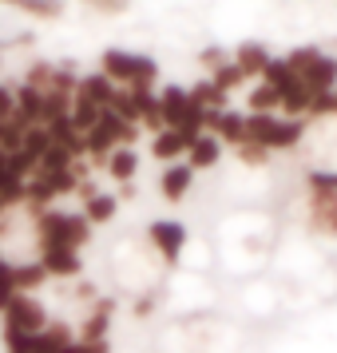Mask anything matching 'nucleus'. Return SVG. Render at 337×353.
<instances>
[{"instance_id":"1","label":"nucleus","mask_w":337,"mask_h":353,"mask_svg":"<svg viewBox=\"0 0 337 353\" xmlns=\"http://www.w3.org/2000/svg\"><path fill=\"white\" fill-rule=\"evenodd\" d=\"M36 214V239L40 250H80L83 242L92 239V223L76 214V210H32Z\"/></svg>"},{"instance_id":"2","label":"nucleus","mask_w":337,"mask_h":353,"mask_svg":"<svg viewBox=\"0 0 337 353\" xmlns=\"http://www.w3.org/2000/svg\"><path fill=\"white\" fill-rule=\"evenodd\" d=\"M305 135V119H289V115H246V139L242 143H258L266 151H289L298 147Z\"/></svg>"},{"instance_id":"3","label":"nucleus","mask_w":337,"mask_h":353,"mask_svg":"<svg viewBox=\"0 0 337 353\" xmlns=\"http://www.w3.org/2000/svg\"><path fill=\"white\" fill-rule=\"evenodd\" d=\"M99 72L115 83V88H151L155 76H159V68L151 56L143 52H123V48H108L103 52V60H99Z\"/></svg>"},{"instance_id":"4","label":"nucleus","mask_w":337,"mask_h":353,"mask_svg":"<svg viewBox=\"0 0 337 353\" xmlns=\"http://www.w3.org/2000/svg\"><path fill=\"white\" fill-rule=\"evenodd\" d=\"M286 68L314 92V96H325V92L337 88V60L325 56L321 48H294L286 56Z\"/></svg>"},{"instance_id":"5","label":"nucleus","mask_w":337,"mask_h":353,"mask_svg":"<svg viewBox=\"0 0 337 353\" xmlns=\"http://www.w3.org/2000/svg\"><path fill=\"white\" fill-rule=\"evenodd\" d=\"M131 139H135V123L119 119L112 108H103L99 123L83 135V147H88V155H92V159H112L115 147H131Z\"/></svg>"},{"instance_id":"6","label":"nucleus","mask_w":337,"mask_h":353,"mask_svg":"<svg viewBox=\"0 0 337 353\" xmlns=\"http://www.w3.org/2000/svg\"><path fill=\"white\" fill-rule=\"evenodd\" d=\"M0 314H4V325L24 330V334H40V330L48 325V310H44V302L32 298V294H17V298L4 305Z\"/></svg>"},{"instance_id":"7","label":"nucleus","mask_w":337,"mask_h":353,"mask_svg":"<svg viewBox=\"0 0 337 353\" xmlns=\"http://www.w3.org/2000/svg\"><path fill=\"white\" fill-rule=\"evenodd\" d=\"M151 242L159 246V254L167 258V262H178V250H183V242H187V230H183V223H175V219H159V223H151Z\"/></svg>"},{"instance_id":"8","label":"nucleus","mask_w":337,"mask_h":353,"mask_svg":"<svg viewBox=\"0 0 337 353\" xmlns=\"http://www.w3.org/2000/svg\"><path fill=\"white\" fill-rule=\"evenodd\" d=\"M191 187H194V167L191 163H171V167L159 175V191H163L167 203H183V199L191 194Z\"/></svg>"},{"instance_id":"9","label":"nucleus","mask_w":337,"mask_h":353,"mask_svg":"<svg viewBox=\"0 0 337 353\" xmlns=\"http://www.w3.org/2000/svg\"><path fill=\"white\" fill-rule=\"evenodd\" d=\"M112 318H115V305L112 302H96V310L83 318V325H80V341L83 345H103L108 341V325H112Z\"/></svg>"},{"instance_id":"10","label":"nucleus","mask_w":337,"mask_h":353,"mask_svg":"<svg viewBox=\"0 0 337 353\" xmlns=\"http://www.w3.org/2000/svg\"><path fill=\"white\" fill-rule=\"evenodd\" d=\"M72 345H76V337H72V325H64V321H48V325L32 337L36 353H68Z\"/></svg>"},{"instance_id":"11","label":"nucleus","mask_w":337,"mask_h":353,"mask_svg":"<svg viewBox=\"0 0 337 353\" xmlns=\"http://www.w3.org/2000/svg\"><path fill=\"white\" fill-rule=\"evenodd\" d=\"M40 266L48 278H76L83 270L80 250H40Z\"/></svg>"},{"instance_id":"12","label":"nucleus","mask_w":337,"mask_h":353,"mask_svg":"<svg viewBox=\"0 0 337 353\" xmlns=\"http://www.w3.org/2000/svg\"><path fill=\"white\" fill-rule=\"evenodd\" d=\"M159 112H163V128L175 131L183 123V115L191 112V92L183 88H163L159 92Z\"/></svg>"},{"instance_id":"13","label":"nucleus","mask_w":337,"mask_h":353,"mask_svg":"<svg viewBox=\"0 0 337 353\" xmlns=\"http://www.w3.org/2000/svg\"><path fill=\"white\" fill-rule=\"evenodd\" d=\"M218 159H223V139H218V135H210V131H203V135H198V139L187 147V163H191L194 171L214 167Z\"/></svg>"},{"instance_id":"14","label":"nucleus","mask_w":337,"mask_h":353,"mask_svg":"<svg viewBox=\"0 0 337 353\" xmlns=\"http://www.w3.org/2000/svg\"><path fill=\"white\" fill-rule=\"evenodd\" d=\"M80 96L92 99L96 108H112L115 96H119V88H115L103 72H92V76H83V80H80Z\"/></svg>"},{"instance_id":"15","label":"nucleus","mask_w":337,"mask_h":353,"mask_svg":"<svg viewBox=\"0 0 337 353\" xmlns=\"http://www.w3.org/2000/svg\"><path fill=\"white\" fill-rule=\"evenodd\" d=\"M234 64L246 80H254V76H266V68H270V52L262 48V44H242L234 52Z\"/></svg>"},{"instance_id":"16","label":"nucleus","mask_w":337,"mask_h":353,"mask_svg":"<svg viewBox=\"0 0 337 353\" xmlns=\"http://www.w3.org/2000/svg\"><path fill=\"white\" fill-rule=\"evenodd\" d=\"M187 147H191V143H187V139H183L178 131L163 128L159 135L151 139V155H155V159H163L167 167H171V163H178V155H187Z\"/></svg>"},{"instance_id":"17","label":"nucleus","mask_w":337,"mask_h":353,"mask_svg":"<svg viewBox=\"0 0 337 353\" xmlns=\"http://www.w3.org/2000/svg\"><path fill=\"white\" fill-rule=\"evenodd\" d=\"M246 108H250V115H274V112H282V96H278L266 80H262L258 88H250Z\"/></svg>"},{"instance_id":"18","label":"nucleus","mask_w":337,"mask_h":353,"mask_svg":"<svg viewBox=\"0 0 337 353\" xmlns=\"http://www.w3.org/2000/svg\"><path fill=\"white\" fill-rule=\"evenodd\" d=\"M99 115H103V108H96L92 99H83L80 92H76V99H72V115H68V119H72V128L80 131V135H88V131L99 123Z\"/></svg>"},{"instance_id":"19","label":"nucleus","mask_w":337,"mask_h":353,"mask_svg":"<svg viewBox=\"0 0 337 353\" xmlns=\"http://www.w3.org/2000/svg\"><path fill=\"white\" fill-rule=\"evenodd\" d=\"M108 171H112L115 183H131L135 171H139V155H135L131 147H115L112 159H108Z\"/></svg>"},{"instance_id":"20","label":"nucleus","mask_w":337,"mask_h":353,"mask_svg":"<svg viewBox=\"0 0 337 353\" xmlns=\"http://www.w3.org/2000/svg\"><path fill=\"white\" fill-rule=\"evenodd\" d=\"M115 210H119V199L115 194H96V199H88L83 203V219L96 226V223H112Z\"/></svg>"},{"instance_id":"21","label":"nucleus","mask_w":337,"mask_h":353,"mask_svg":"<svg viewBox=\"0 0 337 353\" xmlns=\"http://www.w3.org/2000/svg\"><path fill=\"white\" fill-rule=\"evenodd\" d=\"M44 282H48V274H44V266H40V262L12 266V286H17V294H28V290L44 286Z\"/></svg>"},{"instance_id":"22","label":"nucleus","mask_w":337,"mask_h":353,"mask_svg":"<svg viewBox=\"0 0 337 353\" xmlns=\"http://www.w3.org/2000/svg\"><path fill=\"white\" fill-rule=\"evenodd\" d=\"M191 103H194V108H203V112H223L226 92H218L210 80H203V83H194V88H191Z\"/></svg>"},{"instance_id":"23","label":"nucleus","mask_w":337,"mask_h":353,"mask_svg":"<svg viewBox=\"0 0 337 353\" xmlns=\"http://www.w3.org/2000/svg\"><path fill=\"white\" fill-rule=\"evenodd\" d=\"M210 83H214L218 92H234L238 83H246V76H242V72H238V64L230 60V64H226V68H218V72L210 76Z\"/></svg>"},{"instance_id":"24","label":"nucleus","mask_w":337,"mask_h":353,"mask_svg":"<svg viewBox=\"0 0 337 353\" xmlns=\"http://www.w3.org/2000/svg\"><path fill=\"white\" fill-rule=\"evenodd\" d=\"M32 337H36V334H24V330L4 325V353H36V350H32Z\"/></svg>"},{"instance_id":"25","label":"nucleus","mask_w":337,"mask_h":353,"mask_svg":"<svg viewBox=\"0 0 337 353\" xmlns=\"http://www.w3.org/2000/svg\"><path fill=\"white\" fill-rule=\"evenodd\" d=\"M234 155H238V163H246V167H266V163H270V151L258 147V143H238Z\"/></svg>"},{"instance_id":"26","label":"nucleus","mask_w":337,"mask_h":353,"mask_svg":"<svg viewBox=\"0 0 337 353\" xmlns=\"http://www.w3.org/2000/svg\"><path fill=\"white\" fill-rule=\"evenodd\" d=\"M28 17H40V20H52V17H60V0H24L20 4Z\"/></svg>"},{"instance_id":"27","label":"nucleus","mask_w":337,"mask_h":353,"mask_svg":"<svg viewBox=\"0 0 337 353\" xmlns=\"http://www.w3.org/2000/svg\"><path fill=\"white\" fill-rule=\"evenodd\" d=\"M12 298H17V286H12V266L0 258V310L12 302Z\"/></svg>"},{"instance_id":"28","label":"nucleus","mask_w":337,"mask_h":353,"mask_svg":"<svg viewBox=\"0 0 337 353\" xmlns=\"http://www.w3.org/2000/svg\"><path fill=\"white\" fill-rule=\"evenodd\" d=\"M17 115V88H4L0 83V123H8Z\"/></svg>"},{"instance_id":"29","label":"nucleus","mask_w":337,"mask_h":353,"mask_svg":"<svg viewBox=\"0 0 337 353\" xmlns=\"http://www.w3.org/2000/svg\"><path fill=\"white\" fill-rule=\"evenodd\" d=\"M309 115H337V88L314 99V112H309Z\"/></svg>"},{"instance_id":"30","label":"nucleus","mask_w":337,"mask_h":353,"mask_svg":"<svg viewBox=\"0 0 337 353\" xmlns=\"http://www.w3.org/2000/svg\"><path fill=\"white\" fill-rule=\"evenodd\" d=\"M198 60H203V68H210V76H214L218 68H226V64H230V60H226V52H223V48H207V52H203V56H198Z\"/></svg>"},{"instance_id":"31","label":"nucleus","mask_w":337,"mask_h":353,"mask_svg":"<svg viewBox=\"0 0 337 353\" xmlns=\"http://www.w3.org/2000/svg\"><path fill=\"white\" fill-rule=\"evenodd\" d=\"M83 4H92L99 12H123L127 8V0H83Z\"/></svg>"},{"instance_id":"32","label":"nucleus","mask_w":337,"mask_h":353,"mask_svg":"<svg viewBox=\"0 0 337 353\" xmlns=\"http://www.w3.org/2000/svg\"><path fill=\"white\" fill-rule=\"evenodd\" d=\"M151 310H155V298H139V302H135V318H147Z\"/></svg>"},{"instance_id":"33","label":"nucleus","mask_w":337,"mask_h":353,"mask_svg":"<svg viewBox=\"0 0 337 353\" xmlns=\"http://www.w3.org/2000/svg\"><path fill=\"white\" fill-rule=\"evenodd\" d=\"M0 4H17V8H20V4H24V0H0Z\"/></svg>"}]
</instances>
